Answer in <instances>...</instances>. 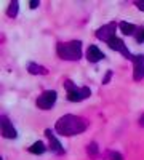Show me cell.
<instances>
[{
  "instance_id": "cell-19",
  "label": "cell",
  "mask_w": 144,
  "mask_h": 160,
  "mask_svg": "<svg viewBox=\"0 0 144 160\" xmlns=\"http://www.w3.org/2000/svg\"><path fill=\"white\" fill-rule=\"evenodd\" d=\"M111 77H112V71H109V72H107V75H106V78H104V80H102V83H107V82H109V80H111Z\"/></svg>"
},
{
  "instance_id": "cell-21",
  "label": "cell",
  "mask_w": 144,
  "mask_h": 160,
  "mask_svg": "<svg viewBox=\"0 0 144 160\" xmlns=\"http://www.w3.org/2000/svg\"><path fill=\"white\" fill-rule=\"evenodd\" d=\"M139 125H141V127H144V114H142V115H141V118H139Z\"/></svg>"
},
{
  "instance_id": "cell-14",
  "label": "cell",
  "mask_w": 144,
  "mask_h": 160,
  "mask_svg": "<svg viewBox=\"0 0 144 160\" xmlns=\"http://www.w3.org/2000/svg\"><path fill=\"white\" fill-rule=\"evenodd\" d=\"M18 8H19V3H18V2H10L8 10H7V15H8L10 18H15V16L18 15Z\"/></svg>"
},
{
  "instance_id": "cell-10",
  "label": "cell",
  "mask_w": 144,
  "mask_h": 160,
  "mask_svg": "<svg viewBox=\"0 0 144 160\" xmlns=\"http://www.w3.org/2000/svg\"><path fill=\"white\" fill-rule=\"evenodd\" d=\"M47 133V136L50 138V144H51V149H53L56 154H64V148H62V146H61V142L58 141V138L56 136H53V133H51V130H47L45 131Z\"/></svg>"
},
{
  "instance_id": "cell-20",
  "label": "cell",
  "mask_w": 144,
  "mask_h": 160,
  "mask_svg": "<svg viewBox=\"0 0 144 160\" xmlns=\"http://www.w3.org/2000/svg\"><path fill=\"white\" fill-rule=\"evenodd\" d=\"M29 5H31V8H37L38 5H40V3H38V2H37V0H32V2H31Z\"/></svg>"
},
{
  "instance_id": "cell-17",
  "label": "cell",
  "mask_w": 144,
  "mask_h": 160,
  "mask_svg": "<svg viewBox=\"0 0 144 160\" xmlns=\"http://www.w3.org/2000/svg\"><path fill=\"white\" fill-rule=\"evenodd\" d=\"M135 5H136L139 10H142V11H144V0H142V2H141V0H136V2H135Z\"/></svg>"
},
{
  "instance_id": "cell-9",
  "label": "cell",
  "mask_w": 144,
  "mask_h": 160,
  "mask_svg": "<svg viewBox=\"0 0 144 160\" xmlns=\"http://www.w3.org/2000/svg\"><path fill=\"white\" fill-rule=\"evenodd\" d=\"M87 59L90 62H98V61L104 59V53L96 45H90L88 50H87Z\"/></svg>"
},
{
  "instance_id": "cell-5",
  "label": "cell",
  "mask_w": 144,
  "mask_h": 160,
  "mask_svg": "<svg viewBox=\"0 0 144 160\" xmlns=\"http://www.w3.org/2000/svg\"><path fill=\"white\" fill-rule=\"evenodd\" d=\"M115 29H117V22H107L96 31V37L102 42H109L115 37Z\"/></svg>"
},
{
  "instance_id": "cell-3",
  "label": "cell",
  "mask_w": 144,
  "mask_h": 160,
  "mask_svg": "<svg viewBox=\"0 0 144 160\" xmlns=\"http://www.w3.org/2000/svg\"><path fill=\"white\" fill-rule=\"evenodd\" d=\"M64 87H66V90H67V99L72 101V102L83 101L91 95V90L88 87H77L71 82V80H66Z\"/></svg>"
},
{
  "instance_id": "cell-13",
  "label": "cell",
  "mask_w": 144,
  "mask_h": 160,
  "mask_svg": "<svg viewBox=\"0 0 144 160\" xmlns=\"http://www.w3.org/2000/svg\"><path fill=\"white\" fill-rule=\"evenodd\" d=\"M29 152H31V154H35V155H42V154L45 152V144H43L42 141L34 142L31 148H29Z\"/></svg>"
},
{
  "instance_id": "cell-11",
  "label": "cell",
  "mask_w": 144,
  "mask_h": 160,
  "mask_svg": "<svg viewBox=\"0 0 144 160\" xmlns=\"http://www.w3.org/2000/svg\"><path fill=\"white\" fill-rule=\"evenodd\" d=\"M27 71L31 74H34V75H45V74H48V69L43 68V66H40V64H37V62H29L27 64Z\"/></svg>"
},
{
  "instance_id": "cell-12",
  "label": "cell",
  "mask_w": 144,
  "mask_h": 160,
  "mask_svg": "<svg viewBox=\"0 0 144 160\" xmlns=\"http://www.w3.org/2000/svg\"><path fill=\"white\" fill-rule=\"evenodd\" d=\"M119 29L122 31V34H123V35H132V34L136 31V26H135V24H132V22L122 21V22L119 24Z\"/></svg>"
},
{
  "instance_id": "cell-7",
  "label": "cell",
  "mask_w": 144,
  "mask_h": 160,
  "mask_svg": "<svg viewBox=\"0 0 144 160\" xmlns=\"http://www.w3.org/2000/svg\"><path fill=\"white\" fill-rule=\"evenodd\" d=\"M132 62H133V78L138 82L144 77V55H135Z\"/></svg>"
},
{
  "instance_id": "cell-16",
  "label": "cell",
  "mask_w": 144,
  "mask_h": 160,
  "mask_svg": "<svg viewBox=\"0 0 144 160\" xmlns=\"http://www.w3.org/2000/svg\"><path fill=\"white\" fill-rule=\"evenodd\" d=\"M109 160H123V157H122L119 152L112 151V152H109Z\"/></svg>"
},
{
  "instance_id": "cell-18",
  "label": "cell",
  "mask_w": 144,
  "mask_h": 160,
  "mask_svg": "<svg viewBox=\"0 0 144 160\" xmlns=\"http://www.w3.org/2000/svg\"><path fill=\"white\" fill-rule=\"evenodd\" d=\"M136 40H138V42H139V43H141V42H144V29H142V31L139 32V35L136 37Z\"/></svg>"
},
{
  "instance_id": "cell-6",
  "label": "cell",
  "mask_w": 144,
  "mask_h": 160,
  "mask_svg": "<svg viewBox=\"0 0 144 160\" xmlns=\"http://www.w3.org/2000/svg\"><path fill=\"white\" fill-rule=\"evenodd\" d=\"M0 125H2V136L7 138V139H16L18 136V133L15 130V127H13V123L10 122V118L8 117H2L0 118Z\"/></svg>"
},
{
  "instance_id": "cell-8",
  "label": "cell",
  "mask_w": 144,
  "mask_h": 160,
  "mask_svg": "<svg viewBox=\"0 0 144 160\" xmlns=\"http://www.w3.org/2000/svg\"><path fill=\"white\" fill-rule=\"evenodd\" d=\"M107 45L112 48V50H115V51H119V53H122V55L125 56V58H128V59H133V56L135 55H132L128 50H127V45L123 43V40L122 38H117V37H114L112 40H109L107 42Z\"/></svg>"
},
{
  "instance_id": "cell-1",
  "label": "cell",
  "mask_w": 144,
  "mask_h": 160,
  "mask_svg": "<svg viewBox=\"0 0 144 160\" xmlns=\"http://www.w3.org/2000/svg\"><path fill=\"white\" fill-rule=\"evenodd\" d=\"M87 127H88V122L85 118L67 114V115H62L56 122L55 130L61 136H74V135H78V133H83Z\"/></svg>"
},
{
  "instance_id": "cell-2",
  "label": "cell",
  "mask_w": 144,
  "mask_h": 160,
  "mask_svg": "<svg viewBox=\"0 0 144 160\" xmlns=\"http://www.w3.org/2000/svg\"><path fill=\"white\" fill-rule=\"evenodd\" d=\"M58 56L67 61H78L82 58V42L80 40H71L67 43H58Z\"/></svg>"
},
{
  "instance_id": "cell-15",
  "label": "cell",
  "mask_w": 144,
  "mask_h": 160,
  "mask_svg": "<svg viewBox=\"0 0 144 160\" xmlns=\"http://www.w3.org/2000/svg\"><path fill=\"white\" fill-rule=\"evenodd\" d=\"M88 154L90 155H98V146H96V142H91L90 146H88Z\"/></svg>"
},
{
  "instance_id": "cell-4",
  "label": "cell",
  "mask_w": 144,
  "mask_h": 160,
  "mask_svg": "<svg viewBox=\"0 0 144 160\" xmlns=\"http://www.w3.org/2000/svg\"><path fill=\"white\" fill-rule=\"evenodd\" d=\"M56 98H58V93L55 90H47L37 98V108L45 109V111L51 109L55 106V102H56Z\"/></svg>"
}]
</instances>
